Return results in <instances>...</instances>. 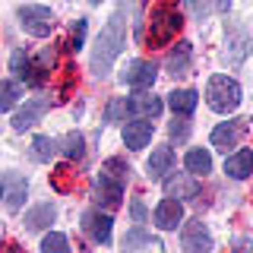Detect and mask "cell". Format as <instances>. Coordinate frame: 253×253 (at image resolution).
Returning <instances> with one entry per match:
<instances>
[{
	"label": "cell",
	"instance_id": "7a4b0ae2",
	"mask_svg": "<svg viewBox=\"0 0 253 253\" xmlns=\"http://www.w3.org/2000/svg\"><path fill=\"white\" fill-rule=\"evenodd\" d=\"M130 174L133 171L124 158H108L101 165L98 177H95V203H98V209L101 206L105 209H117L124 203V190L130 184Z\"/></svg>",
	"mask_w": 253,
	"mask_h": 253
},
{
	"label": "cell",
	"instance_id": "cb8c5ba5",
	"mask_svg": "<svg viewBox=\"0 0 253 253\" xmlns=\"http://www.w3.org/2000/svg\"><path fill=\"white\" fill-rule=\"evenodd\" d=\"M57 146H60V152L67 155L70 162H83V158H85V136H83V133H76V130H70Z\"/></svg>",
	"mask_w": 253,
	"mask_h": 253
},
{
	"label": "cell",
	"instance_id": "ba28073f",
	"mask_svg": "<svg viewBox=\"0 0 253 253\" xmlns=\"http://www.w3.org/2000/svg\"><path fill=\"white\" fill-rule=\"evenodd\" d=\"M10 73L16 76V83H26V85H42L44 83V70L38 67L35 63V57H32V54H26L19 47V51H13V57H10Z\"/></svg>",
	"mask_w": 253,
	"mask_h": 253
},
{
	"label": "cell",
	"instance_id": "7c38bea8",
	"mask_svg": "<svg viewBox=\"0 0 253 253\" xmlns=\"http://www.w3.org/2000/svg\"><path fill=\"white\" fill-rule=\"evenodd\" d=\"M47 108H51V101H47V98H32V101H26V105L13 114V130L16 133H26V130H32V126H38V121L47 114Z\"/></svg>",
	"mask_w": 253,
	"mask_h": 253
},
{
	"label": "cell",
	"instance_id": "277c9868",
	"mask_svg": "<svg viewBox=\"0 0 253 253\" xmlns=\"http://www.w3.org/2000/svg\"><path fill=\"white\" fill-rule=\"evenodd\" d=\"M206 105L215 114H231L241 105V85H237V79L225 76V73L209 76V83H206Z\"/></svg>",
	"mask_w": 253,
	"mask_h": 253
},
{
	"label": "cell",
	"instance_id": "8992f818",
	"mask_svg": "<svg viewBox=\"0 0 253 253\" xmlns=\"http://www.w3.org/2000/svg\"><path fill=\"white\" fill-rule=\"evenodd\" d=\"M121 79L124 85H130V89H149V85L158 79V63L155 60H146V57H136V60H126V67L121 70Z\"/></svg>",
	"mask_w": 253,
	"mask_h": 253
},
{
	"label": "cell",
	"instance_id": "5bb4252c",
	"mask_svg": "<svg viewBox=\"0 0 253 253\" xmlns=\"http://www.w3.org/2000/svg\"><path fill=\"white\" fill-rule=\"evenodd\" d=\"M162 111H165V98H158V95L136 92L133 98H126V114H133V117H146V121H155Z\"/></svg>",
	"mask_w": 253,
	"mask_h": 253
},
{
	"label": "cell",
	"instance_id": "f546056e",
	"mask_svg": "<svg viewBox=\"0 0 253 253\" xmlns=\"http://www.w3.org/2000/svg\"><path fill=\"white\" fill-rule=\"evenodd\" d=\"M168 133H171L174 142H187L190 139V121H187V117H174L171 126H168Z\"/></svg>",
	"mask_w": 253,
	"mask_h": 253
},
{
	"label": "cell",
	"instance_id": "4316f807",
	"mask_svg": "<svg viewBox=\"0 0 253 253\" xmlns=\"http://www.w3.org/2000/svg\"><path fill=\"white\" fill-rule=\"evenodd\" d=\"M42 253H70V241L60 231H47L42 237Z\"/></svg>",
	"mask_w": 253,
	"mask_h": 253
},
{
	"label": "cell",
	"instance_id": "7402d4cb",
	"mask_svg": "<svg viewBox=\"0 0 253 253\" xmlns=\"http://www.w3.org/2000/svg\"><path fill=\"white\" fill-rule=\"evenodd\" d=\"M184 165H187V174L206 177V174L212 171V152H206V149H190L184 155Z\"/></svg>",
	"mask_w": 253,
	"mask_h": 253
},
{
	"label": "cell",
	"instance_id": "d6986e66",
	"mask_svg": "<svg viewBox=\"0 0 253 253\" xmlns=\"http://www.w3.org/2000/svg\"><path fill=\"white\" fill-rule=\"evenodd\" d=\"M225 174L234 180H244L253 174V149H237L225 158Z\"/></svg>",
	"mask_w": 253,
	"mask_h": 253
},
{
	"label": "cell",
	"instance_id": "1f68e13d",
	"mask_svg": "<svg viewBox=\"0 0 253 253\" xmlns=\"http://www.w3.org/2000/svg\"><path fill=\"white\" fill-rule=\"evenodd\" d=\"M35 63H38V67H42L44 73H47V70H51L54 63H57V47H42V51L35 54Z\"/></svg>",
	"mask_w": 253,
	"mask_h": 253
},
{
	"label": "cell",
	"instance_id": "6da1fadb",
	"mask_svg": "<svg viewBox=\"0 0 253 253\" xmlns=\"http://www.w3.org/2000/svg\"><path fill=\"white\" fill-rule=\"evenodd\" d=\"M124 47H126V0L111 13L108 26L101 29V35L95 38V44H92V57H89L92 76H98V79L108 76Z\"/></svg>",
	"mask_w": 253,
	"mask_h": 253
},
{
	"label": "cell",
	"instance_id": "8d00e7d4",
	"mask_svg": "<svg viewBox=\"0 0 253 253\" xmlns=\"http://www.w3.org/2000/svg\"><path fill=\"white\" fill-rule=\"evenodd\" d=\"M89 3H101V0H89Z\"/></svg>",
	"mask_w": 253,
	"mask_h": 253
},
{
	"label": "cell",
	"instance_id": "d6a6232c",
	"mask_svg": "<svg viewBox=\"0 0 253 253\" xmlns=\"http://www.w3.org/2000/svg\"><path fill=\"white\" fill-rule=\"evenodd\" d=\"M130 215H133V221H146V218H149L146 203H142V200H133V206H130Z\"/></svg>",
	"mask_w": 253,
	"mask_h": 253
},
{
	"label": "cell",
	"instance_id": "44dd1931",
	"mask_svg": "<svg viewBox=\"0 0 253 253\" xmlns=\"http://www.w3.org/2000/svg\"><path fill=\"white\" fill-rule=\"evenodd\" d=\"M171 165H174V152H171V146H158V149H152V155H149L146 171H149V177H152V180H162L165 174L171 171Z\"/></svg>",
	"mask_w": 253,
	"mask_h": 253
},
{
	"label": "cell",
	"instance_id": "e0dca14e",
	"mask_svg": "<svg viewBox=\"0 0 253 253\" xmlns=\"http://www.w3.org/2000/svg\"><path fill=\"white\" fill-rule=\"evenodd\" d=\"M190 67H193V47L190 42H177V47H171L168 60H165V70L171 76H187Z\"/></svg>",
	"mask_w": 253,
	"mask_h": 253
},
{
	"label": "cell",
	"instance_id": "836d02e7",
	"mask_svg": "<svg viewBox=\"0 0 253 253\" xmlns=\"http://www.w3.org/2000/svg\"><path fill=\"white\" fill-rule=\"evenodd\" d=\"M231 253H253V241H247V237L234 241V250H231Z\"/></svg>",
	"mask_w": 253,
	"mask_h": 253
},
{
	"label": "cell",
	"instance_id": "8fae6325",
	"mask_svg": "<svg viewBox=\"0 0 253 253\" xmlns=\"http://www.w3.org/2000/svg\"><path fill=\"white\" fill-rule=\"evenodd\" d=\"M247 117H234V121H221L215 130H212V136H209V142L215 149H234L237 142H241V136L247 133Z\"/></svg>",
	"mask_w": 253,
	"mask_h": 253
},
{
	"label": "cell",
	"instance_id": "484cf974",
	"mask_svg": "<svg viewBox=\"0 0 253 253\" xmlns=\"http://www.w3.org/2000/svg\"><path fill=\"white\" fill-rule=\"evenodd\" d=\"M136 247H158V241L149 231H142V228H133V231H126V237H124V250L136 253Z\"/></svg>",
	"mask_w": 253,
	"mask_h": 253
},
{
	"label": "cell",
	"instance_id": "9a60e30c",
	"mask_svg": "<svg viewBox=\"0 0 253 253\" xmlns=\"http://www.w3.org/2000/svg\"><path fill=\"white\" fill-rule=\"evenodd\" d=\"M3 203L10 212H19L22 203H26V193H29V180L22 174H3Z\"/></svg>",
	"mask_w": 253,
	"mask_h": 253
},
{
	"label": "cell",
	"instance_id": "4fadbf2b",
	"mask_svg": "<svg viewBox=\"0 0 253 253\" xmlns=\"http://www.w3.org/2000/svg\"><path fill=\"white\" fill-rule=\"evenodd\" d=\"M152 218H155V228H162V231H177L180 221H184V203L165 196V200L155 206Z\"/></svg>",
	"mask_w": 253,
	"mask_h": 253
},
{
	"label": "cell",
	"instance_id": "ffe728a7",
	"mask_svg": "<svg viewBox=\"0 0 253 253\" xmlns=\"http://www.w3.org/2000/svg\"><path fill=\"white\" fill-rule=\"evenodd\" d=\"M165 101H168V108L174 111V117H190L196 111L200 95H196V89H174Z\"/></svg>",
	"mask_w": 253,
	"mask_h": 253
},
{
	"label": "cell",
	"instance_id": "d4e9b609",
	"mask_svg": "<svg viewBox=\"0 0 253 253\" xmlns=\"http://www.w3.org/2000/svg\"><path fill=\"white\" fill-rule=\"evenodd\" d=\"M19 98H22V85L16 79H0V114L13 111Z\"/></svg>",
	"mask_w": 253,
	"mask_h": 253
},
{
	"label": "cell",
	"instance_id": "9c48e42d",
	"mask_svg": "<svg viewBox=\"0 0 253 253\" xmlns=\"http://www.w3.org/2000/svg\"><path fill=\"white\" fill-rule=\"evenodd\" d=\"M180 247L184 253H212V234L203 218H193L180 228Z\"/></svg>",
	"mask_w": 253,
	"mask_h": 253
},
{
	"label": "cell",
	"instance_id": "f1b7e54d",
	"mask_svg": "<svg viewBox=\"0 0 253 253\" xmlns=\"http://www.w3.org/2000/svg\"><path fill=\"white\" fill-rule=\"evenodd\" d=\"M105 124H117V121H126V98H111L108 108H105Z\"/></svg>",
	"mask_w": 253,
	"mask_h": 253
},
{
	"label": "cell",
	"instance_id": "52a82bcc",
	"mask_svg": "<svg viewBox=\"0 0 253 253\" xmlns=\"http://www.w3.org/2000/svg\"><path fill=\"white\" fill-rule=\"evenodd\" d=\"M79 225H83V234L89 237V241H95V244H111V228H114L111 212L85 209L83 218H79Z\"/></svg>",
	"mask_w": 253,
	"mask_h": 253
},
{
	"label": "cell",
	"instance_id": "4dcf8cb0",
	"mask_svg": "<svg viewBox=\"0 0 253 253\" xmlns=\"http://www.w3.org/2000/svg\"><path fill=\"white\" fill-rule=\"evenodd\" d=\"M187 10L196 16V19H203V16H209L212 10H215V0H184Z\"/></svg>",
	"mask_w": 253,
	"mask_h": 253
},
{
	"label": "cell",
	"instance_id": "74e56055",
	"mask_svg": "<svg viewBox=\"0 0 253 253\" xmlns=\"http://www.w3.org/2000/svg\"><path fill=\"white\" fill-rule=\"evenodd\" d=\"M124 253H133V250H124Z\"/></svg>",
	"mask_w": 253,
	"mask_h": 253
},
{
	"label": "cell",
	"instance_id": "2e32d148",
	"mask_svg": "<svg viewBox=\"0 0 253 253\" xmlns=\"http://www.w3.org/2000/svg\"><path fill=\"white\" fill-rule=\"evenodd\" d=\"M200 180L196 177H187V174H171L168 180H165V193H168V200H193V196H200Z\"/></svg>",
	"mask_w": 253,
	"mask_h": 253
},
{
	"label": "cell",
	"instance_id": "5b68a950",
	"mask_svg": "<svg viewBox=\"0 0 253 253\" xmlns=\"http://www.w3.org/2000/svg\"><path fill=\"white\" fill-rule=\"evenodd\" d=\"M16 16H19L22 29H26V35L32 38H47L54 32V13L47 10V6L42 3H26L16 10Z\"/></svg>",
	"mask_w": 253,
	"mask_h": 253
},
{
	"label": "cell",
	"instance_id": "3957f363",
	"mask_svg": "<svg viewBox=\"0 0 253 253\" xmlns=\"http://www.w3.org/2000/svg\"><path fill=\"white\" fill-rule=\"evenodd\" d=\"M180 26H184V13L177 10V3L165 0V3L152 6L149 13V47H165L177 38Z\"/></svg>",
	"mask_w": 253,
	"mask_h": 253
},
{
	"label": "cell",
	"instance_id": "83f0119b",
	"mask_svg": "<svg viewBox=\"0 0 253 253\" xmlns=\"http://www.w3.org/2000/svg\"><path fill=\"white\" fill-rule=\"evenodd\" d=\"M85 32H89V19H85V16H79L73 26H70V51H83Z\"/></svg>",
	"mask_w": 253,
	"mask_h": 253
},
{
	"label": "cell",
	"instance_id": "30bf717a",
	"mask_svg": "<svg viewBox=\"0 0 253 253\" xmlns=\"http://www.w3.org/2000/svg\"><path fill=\"white\" fill-rule=\"evenodd\" d=\"M152 133L155 126L152 121H146V117H133V121H124V146L130 149V152H139V149H146L149 142H152Z\"/></svg>",
	"mask_w": 253,
	"mask_h": 253
},
{
	"label": "cell",
	"instance_id": "d590c367",
	"mask_svg": "<svg viewBox=\"0 0 253 253\" xmlns=\"http://www.w3.org/2000/svg\"><path fill=\"white\" fill-rule=\"evenodd\" d=\"M0 200H3V180H0Z\"/></svg>",
	"mask_w": 253,
	"mask_h": 253
},
{
	"label": "cell",
	"instance_id": "e575fe53",
	"mask_svg": "<svg viewBox=\"0 0 253 253\" xmlns=\"http://www.w3.org/2000/svg\"><path fill=\"white\" fill-rule=\"evenodd\" d=\"M3 253H26V250H22L19 244H6V247H3Z\"/></svg>",
	"mask_w": 253,
	"mask_h": 253
},
{
	"label": "cell",
	"instance_id": "603a6c76",
	"mask_svg": "<svg viewBox=\"0 0 253 253\" xmlns=\"http://www.w3.org/2000/svg\"><path fill=\"white\" fill-rule=\"evenodd\" d=\"M32 162H38V165H47L54 155L60 152V146H57V139H51V136H35L32 139Z\"/></svg>",
	"mask_w": 253,
	"mask_h": 253
},
{
	"label": "cell",
	"instance_id": "ac0fdd59",
	"mask_svg": "<svg viewBox=\"0 0 253 253\" xmlns=\"http://www.w3.org/2000/svg\"><path fill=\"white\" fill-rule=\"evenodd\" d=\"M54 218H57L54 203H35L26 212V231H47L54 225Z\"/></svg>",
	"mask_w": 253,
	"mask_h": 253
}]
</instances>
